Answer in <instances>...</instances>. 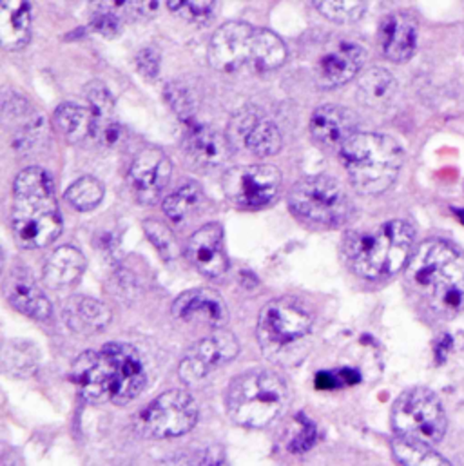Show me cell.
Returning <instances> with one entry per match:
<instances>
[{
    "mask_svg": "<svg viewBox=\"0 0 464 466\" xmlns=\"http://www.w3.org/2000/svg\"><path fill=\"white\" fill-rule=\"evenodd\" d=\"M71 378L89 403L126 405L146 389L147 376L138 350L127 343H107L87 350L73 363Z\"/></svg>",
    "mask_w": 464,
    "mask_h": 466,
    "instance_id": "6da1fadb",
    "label": "cell"
},
{
    "mask_svg": "<svg viewBox=\"0 0 464 466\" xmlns=\"http://www.w3.org/2000/svg\"><path fill=\"white\" fill-rule=\"evenodd\" d=\"M407 281L439 318L464 312V250L452 241L432 238L418 245L407 265Z\"/></svg>",
    "mask_w": 464,
    "mask_h": 466,
    "instance_id": "7a4b0ae2",
    "label": "cell"
},
{
    "mask_svg": "<svg viewBox=\"0 0 464 466\" xmlns=\"http://www.w3.org/2000/svg\"><path fill=\"white\" fill-rule=\"evenodd\" d=\"M11 226L18 243L38 248L62 233V215L51 177L40 167L24 169L13 186Z\"/></svg>",
    "mask_w": 464,
    "mask_h": 466,
    "instance_id": "3957f363",
    "label": "cell"
},
{
    "mask_svg": "<svg viewBox=\"0 0 464 466\" xmlns=\"http://www.w3.org/2000/svg\"><path fill=\"white\" fill-rule=\"evenodd\" d=\"M414 245L416 229L405 220H390L368 233L348 234L345 254L358 276L385 279L407 268Z\"/></svg>",
    "mask_w": 464,
    "mask_h": 466,
    "instance_id": "277c9868",
    "label": "cell"
},
{
    "mask_svg": "<svg viewBox=\"0 0 464 466\" xmlns=\"http://www.w3.org/2000/svg\"><path fill=\"white\" fill-rule=\"evenodd\" d=\"M352 186L363 195L388 191L405 164L403 147L388 135L358 133L339 151Z\"/></svg>",
    "mask_w": 464,
    "mask_h": 466,
    "instance_id": "5b68a950",
    "label": "cell"
},
{
    "mask_svg": "<svg viewBox=\"0 0 464 466\" xmlns=\"http://www.w3.org/2000/svg\"><path fill=\"white\" fill-rule=\"evenodd\" d=\"M288 390L283 380L270 370H250L232 380L226 407L232 421L245 429L270 425L287 407Z\"/></svg>",
    "mask_w": 464,
    "mask_h": 466,
    "instance_id": "8992f818",
    "label": "cell"
},
{
    "mask_svg": "<svg viewBox=\"0 0 464 466\" xmlns=\"http://www.w3.org/2000/svg\"><path fill=\"white\" fill-rule=\"evenodd\" d=\"M392 429L399 438L438 445L445 440L449 420L438 394L425 387L405 390L392 407Z\"/></svg>",
    "mask_w": 464,
    "mask_h": 466,
    "instance_id": "52a82bcc",
    "label": "cell"
},
{
    "mask_svg": "<svg viewBox=\"0 0 464 466\" xmlns=\"http://www.w3.org/2000/svg\"><path fill=\"white\" fill-rule=\"evenodd\" d=\"M288 206L298 217L330 228L345 224L354 211L343 187L328 177L299 180L290 191Z\"/></svg>",
    "mask_w": 464,
    "mask_h": 466,
    "instance_id": "ba28073f",
    "label": "cell"
},
{
    "mask_svg": "<svg viewBox=\"0 0 464 466\" xmlns=\"http://www.w3.org/2000/svg\"><path fill=\"white\" fill-rule=\"evenodd\" d=\"M312 316L294 298L268 301L257 319L259 345L267 352L281 350L310 332Z\"/></svg>",
    "mask_w": 464,
    "mask_h": 466,
    "instance_id": "9c48e42d",
    "label": "cell"
},
{
    "mask_svg": "<svg viewBox=\"0 0 464 466\" xmlns=\"http://www.w3.org/2000/svg\"><path fill=\"white\" fill-rule=\"evenodd\" d=\"M198 421V405L189 392L167 390L158 396L140 416V432L155 440L180 438Z\"/></svg>",
    "mask_w": 464,
    "mask_h": 466,
    "instance_id": "30bf717a",
    "label": "cell"
},
{
    "mask_svg": "<svg viewBox=\"0 0 464 466\" xmlns=\"http://www.w3.org/2000/svg\"><path fill=\"white\" fill-rule=\"evenodd\" d=\"M281 187V173L274 166L232 167L224 177V193L234 206L259 209L268 206Z\"/></svg>",
    "mask_w": 464,
    "mask_h": 466,
    "instance_id": "8fae6325",
    "label": "cell"
},
{
    "mask_svg": "<svg viewBox=\"0 0 464 466\" xmlns=\"http://www.w3.org/2000/svg\"><path fill=\"white\" fill-rule=\"evenodd\" d=\"M239 352L237 339L231 332L218 330L195 343L180 363V378L187 385L202 383L211 372L227 365Z\"/></svg>",
    "mask_w": 464,
    "mask_h": 466,
    "instance_id": "7c38bea8",
    "label": "cell"
},
{
    "mask_svg": "<svg viewBox=\"0 0 464 466\" xmlns=\"http://www.w3.org/2000/svg\"><path fill=\"white\" fill-rule=\"evenodd\" d=\"M254 27L247 22H227L211 38L209 62L222 73H232L250 64Z\"/></svg>",
    "mask_w": 464,
    "mask_h": 466,
    "instance_id": "4fadbf2b",
    "label": "cell"
},
{
    "mask_svg": "<svg viewBox=\"0 0 464 466\" xmlns=\"http://www.w3.org/2000/svg\"><path fill=\"white\" fill-rule=\"evenodd\" d=\"M173 166L167 155L158 147L142 149L129 169V182L142 204H155L167 187Z\"/></svg>",
    "mask_w": 464,
    "mask_h": 466,
    "instance_id": "5bb4252c",
    "label": "cell"
},
{
    "mask_svg": "<svg viewBox=\"0 0 464 466\" xmlns=\"http://www.w3.org/2000/svg\"><path fill=\"white\" fill-rule=\"evenodd\" d=\"M310 133L328 149H343L358 135V116L341 106H323L310 118Z\"/></svg>",
    "mask_w": 464,
    "mask_h": 466,
    "instance_id": "9a60e30c",
    "label": "cell"
},
{
    "mask_svg": "<svg viewBox=\"0 0 464 466\" xmlns=\"http://www.w3.org/2000/svg\"><path fill=\"white\" fill-rule=\"evenodd\" d=\"M187 256L191 263L209 278H220L229 268L224 248V231L220 224H207L189 239Z\"/></svg>",
    "mask_w": 464,
    "mask_h": 466,
    "instance_id": "2e32d148",
    "label": "cell"
},
{
    "mask_svg": "<svg viewBox=\"0 0 464 466\" xmlns=\"http://www.w3.org/2000/svg\"><path fill=\"white\" fill-rule=\"evenodd\" d=\"M173 316L182 321H202L213 327H224L229 319L224 298L213 289H195L178 296L173 303Z\"/></svg>",
    "mask_w": 464,
    "mask_h": 466,
    "instance_id": "e0dca14e",
    "label": "cell"
},
{
    "mask_svg": "<svg viewBox=\"0 0 464 466\" xmlns=\"http://www.w3.org/2000/svg\"><path fill=\"white\" fill-rule=\"evenodd\" d=\"M378 38L388 60L409 62L418 47V22L407 13H392L383 18Z\"/></svg>",
    "mask_w": 464,
    "mask_h": 466,
    "instance_id": "ac0fdd59",
    "label": "cell"
},
{
    "mask_svg": "<svg viewBox=\"0 0 464 466\" xmlns=\"http://www.w3.org/2000/svg\"><path fill=\"white\" fill-rule=\"evenodd\" d=\"M7 301L22 314L44 321L51 316V303L25 268H13L4 279Z\"/></svg>",
    "mask_w": 464,
    "mask_h": 466,
    "instance_id": "d6986e66",
    "label": "cell"
},
{
    "mask_svg": "<svg viewBox=\"0 0 464 466\" xmlns=\"http://www.w3.org/2000/svg\"><path fill=\"white\" fill-rule=\"evenodd\" d=\"M367 53L361 46L352 42H341L334 51L327 53L318 64V84L321 87H338L354 78L363 64Z\"/></svg>",
    "mask_w": 464,
    "mask_h": 466,
    "instance_id": "ffe728a7",
    "label": "cell"
},
{
    "mask_svg": "<svg viewBox=\"0 0 464 466\" xmlns=\"http://www.w3.org/2000/svg\"><path fill=\"white\" fill-rule=\"evenodd\" d=\"M231 142L217 129L193 124L186 138L187 157L202 169H218L231 157Z\"/></svg>",
    "mask_w": 464,
    "mask_h": 466,
    "instance_id": "44dd1931",
    "label": "cell"
},
{
    "mask_svg": "<svg viewBox=\"0 0 464 466\" xmlns=\"http://www.w3.org/2000/svg\"><path fill=\"white\" fill-rule=\"evenodd\" d=\"M64 319L73 332L89 336L107 327L111 321V310L107 305L93 298L73 296L64 305Z\"/></svg>",
    "mask_w": 464,
    "mask_h": 466,
    "instance_id": "7402d4cb",
    "label": "cell"
},
{
    "mask_svg": "<svg viewBox=\"0 0 464 466\" xmlns=\"http://www.w3.org/2000/svg\"><path fill=\"white\" fill-rule=\"evenodd\" d=\"M86 270L84 254L69 245L56 248L44 265V283L51 289H66L80 279Z\"/></svg>",
    "mask_w": 464,
    "mask_h": 466,
    "instance_id": "603a6c76",
    "label": "cell"
},
{
    "mask_svg": "<svg viewBox=\"0 0 464 466\" xmlns=\"http://www.w3.org/2000/svg\"><path fill=\"white\" fill-rule=\"evenodd\" d=\"M31 38V5L27 2L0 4V42L5 49H22Z\"/></svg>",
    "mask_w": 464,
    "mask_h": 466,
    "instance_id": "cb8c5ba5",
    "label": "cell"
},
{
    "mask_svg": "<svg viewBox=\"0 0 464 466\" xmlns=\"http://www.w3.org/2000/svg\"><path fill=\"white\" fill-rule=\"evenodd\" d=\"M398 93V82L385 67H370L358 80V100L372 109L385 107Z\"/></svg>",
    "mask_w": 464,
    "mask_h": 466,
    "instance_id": "d4e9b609",
    "label": "cell"
},
{
    "mask_svg": "<svg viewBox=\"0 0 464 466\" xmlns=\"http://www.w3.org/2000/svg\"><path fill=\"white\" fill-rule=\"evenodd\" d=\"M287 60L285 42L268 29H256L252 38L250 66L259 71H274Z\"/></svg>",
    "mask_w": 464,
    "mask_h": 466,
    "instance_id": "484cf974",
    "label": "cell"
},
{
    "mask_svg": "<svg viewBox=\"0 0 464 466\" xmlns=\"http://www.w3.org/2000/svg\"><path fill=\"white\" fill-rule=\"evenodd\" d=\"M55 124L62 137L71 144L84 142L95 135V118L91 109L75 104H62L55 111Z\"/></svg>",
    "mask_w": 464,
    "mask_h": 466,
    "instance_id": "4316f807",
    "label": "cell"
},
{
    "mask_svg": "<svg viewBox=\"0 0 464 466\" xmlns=\"http://www.w3.org/2000/svg\"><path fill=\"white\" fill-rule=\"evenodd\" d=\"M392 454L403 466H454L436 452L432 445L399 436L392 440Z\"/></svg>",
    "mask_w": 464,
    "mask_h": 466,
    "instance_id": "83f0119b",
    "label": "cell"
},
{
    "mask_svg": "<svg viewBox=\"0 0 464 466\" xmlns=\"http://www.w3.org/2000/svg\"><path fill=\"white\" fill-rule=\"evenodd\" d=\"M202 204H204V189L198 184L191 182L182 186L169 198H166L164 213L171 222L184 224L187 218H191L195 213L200 211Z\"/></svg>",
    "mask_w": 464,
    "mask_h": 466,
    "instance_id": "f1b7e54d",
    "label": "cell"
},
{
    "mask_svg": "<svg viewBox=\"0 0 464 466\" xmlns=\"http://www.w3.org/2000/svg\"><path fill=\"white\" fill-rule=\"evenodd\" d=\"M86 98L89 102V109L95 118V135L93 138H100L102 133L115 122V98L109 89L102 82H89L86 86Z\"/></svg>",
    "mask_w": 464,
    "mask_h": 466,
    "instance_id": "f546056e",
    "label": "cell"
},
{
    "mask_svg": "<svg viewBox=\"0 0 464 466\" xmlns=\"http://www.w3.org/2000/svg\"><path fill=\"white\" fill-rule=\"evenodd\" d=\"M245 147L256 157H272L281 149V133L277 126L267 118L259 120L248 135Z\"/></svg>",
    "mask_w": 464,
    "mask_h": 466,
    "instance_id": "4dcf8cb0",
    "label": "cell"
},
{
    "mask_svg": "<svg viewBox=\"0 0 464 466\" xmlns=\"http://www.w3.org/2000/svg\"><path fill=\"white\" fill-rule=\"evenodd\" d=\"M4 369L16 376V378H27L35 372L36 369V352L33 345L24 343V341H13L5 345L4 349Z\"/></svg>",
    "mask_w": 464,
    "mask_h": 466,
    "instance_id": "1f68e13d",
    "label": "cell"
},
{
    "mask_svg": "<svg viewBox=\"0 0 464 466\" xmlns=\"http://www.w3.org/2000/svg\"><path fill=\"white\" fill-rule=\"evenodd\" d=\"M66 200L76 211H91L104 200V186L93 177H84L66 191Z\"/></svg>",
    "mask_w": 464,
    "mask_h": 466,
    "instance_id": "d6a6232c",
    "label": "cell"
},
{
    "mask_svg": "<svg viewBox=\"0 0 464 466\" xmlns=\"http://www.w3.org/2000/svg\"><path fill=\"white\" fill-rule=\"evenodd\" d=\"M316 9L327 16L328 20L332 22H338V24H348V22H356L359 20L365 11H367V2H341V0H336V2H314Z\"/></svg>",
    "mask_w": 464,
    "mask_h": 466,
    "instance_id": "836d02e7",
    "label": "cell"
},
{
    "mask_svg": "<svg viewBox=\"0 0 464 466\" xmlns=\"http://www.w3.org/2000/svg\"><path fill=\"white\" fill-rule=\"evenodd\" d=\"M217 4L218 2H213V0H207V2H182V0H177V2H167L169 9L177 15H180L182 18L186 20H191V22H207L211 20V16L217 13Z\"/></svg>",
    "mask_w": 464,
    "mask_h": 466,
    "instance_id": "e575fe53",
    "label": "cell"
},
{
    "mask_svg": "<svg viewBox=\"0 0 464 466\" xmlns=\"http://www.w3.org/2000/svg\"><path fill=\"white\" fill-rule=\"evenodd\" d=\"M166 98L167 102L171 104L173 111L184 120V122H189L193 120V115H195V100L189 93V89L182 84H169L166 87Z\"/></svg>",
    "mask_w": 464,
    "mask_h": 466,
    "instance_id": "d590c367",
    "label": "cell"
},
{
    "mask_svg": "<svg viewBox=\"0 0 464 466\" xmlns=\"http://www.w3.org/2000/svg\"><path fill=\"white\" fill-rule=\"evenodd\" d=\"M144 229L149 236V239L155 243V247L158 248V252H162L164 258L169 259L178 254V245L175 241V236L164 224H160L156 220H147L144 224Z\"/></svg>",
    "mask_w": 464,
    "mask_h": 466,
    "instance_id": "8d00e7d4",
    "label": "cell"
},
{
    "mask_svg": "<svg viewBox=\"0 0 464 466\" xmlns=\"http://www.w3.org/2000/svg\"><path fill=\"white\" fill-rule=\"evenodd\" d=\"M259 122L257 115L250 109H243L232 116L231 126H229V142L232 144H243L247 142L248 135Z\"/></svg>",
    "mask_w": 464,
    "mask_h": 466,
    "instance_id": "74e56055",
    "label": "cell"
},
{
    "mask_svg": "<svg viewBox=\"0 0 464 466\" xmlns=\"http://www.w3.org/2000/svg\"><path fill=\"white\" fill-rule=\"evenodd\" d=\"M359 381V374L352 369H341L336 372H321L316 378L318 389H341L347 385H356Z\"/></svg>",
    "mask_w": 464,
    "mask_h": 466,
    "instance_id": "f35d334b",
    "label": "cell"
},
{
    "mask_svg": "<svg viewBox=\"0 0 464 466\" xmlns=\"http://www.w3.org/2000/svg\"><path fill=\"white\" fill-rule=\"evenodd\" d=\"M120 16L116 15V9L113 5H106L95 18H93V27L106 36H115L120 33Z\"/></svg>",
    "mask_w": 464,
    "mask_h": 466,
    "instance_id": "ab89813d",
    "label": "cell"
},
{
    "mask_svg": "<svg viewBox=\"0 0 464 466\" xmlns=\"http://www.w3.org/2000/svg\"><path fill=\"white\" fill-rule=\"evenodd\" d=\"M298 420H299V432L292 440L290 451L292 452H305L316 443L318 431H316V425L312 421H308L307 418H298Z\"/></svg>",
    "mask_w": 464,
    "mask_h": 466,
    "instance_id": "60d3db41",
    "label": "cell"
},
{
    "mask_svg": "<svg viewBox=\"0 0 464 466\" xmlns=\"http://www.w3.org/2000/svg\"><path fill=\"white\" fill-rule=\"evenodd\" d=\"M136 67L142 76L146 78H156L160 73V55L153 47H146L136 56Z\"/></svg>",
    "mask_w": 464,
    "mask_h": 466,
    "instance_id": "b9f144b4",
    "label": "cell"
},
{
    "mask_svg": "<svg viewBox=\"0 0 464 466\" xmlns=\"http://www.w3.org/2000/svg\"><path fill=\"white\" fill-rule=\"evenodd\" d=\"M173 466H227L226 460L215 452H202L177 461Z\"/></svg>",
    "mask_w": 464,
    "mask_h": 466,
    "instance_id": "7bdbcfd3",
    "label": "cell"
},
{
    "mask_svg": "<svg viewBox=\"0 0 464 466\" xmlns=\"http://www.w3.org/2000/svg\"><path fill=\"white\" fill-rule=\"evenodd\" d=\"M458 466H464V456L463 458H459V463H458Z\"/></svg>",
    "mask_w": 464,
    "mask_h": 466,
    "instance_id": "ee69618b",
    "label": "cell"
}]
</instances>
